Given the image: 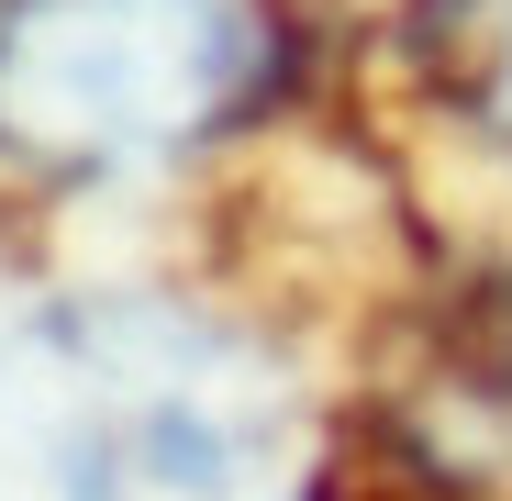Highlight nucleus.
I'll list each match as a JSON object with an SVG mask.
<instances>
[{
    "label": "nucleus",
    "instance_id": "nucleus-1",
    "mask_svg": "<svg viewBox=\"0 0 512 501\" xmlns=\"http://www.w3.org/2000/svg\"><path fill=\"white\" fill-rule=\"evenodd\" d=\"M45 501H290V390L190 301L90 290L23 334Z\"/></svg>",
    "mask_w": 512,
    "mask_h": 501
},
{
    "label": "nucleus",
    "instance_id": "nucleus-2",
    "mask_svg": "<svg viewBox=\"0 0 512 501\" xmlns=\"http://www.w3.org/2000/svg\"><path fill=\"white\" fill-rule=\"evenodd\" d=\"M256 0H0V145L34 167H156L268 90Z\"/></svg>",
    "mask_w": 512,
    "mask_h": 501
},
{
    "label": "nucleus",
    "instance_id": "nucleus-3",
    "mask_svg": "<svg viewBox=\"0 0 512 501\" xmlns=\"http://www.w3.org/2000/svg\"><path fill=\"white\" fill-rule=\"evenodd\" d=\"M423 23H435V56L457 78V101L512 134V0H423Z\"/></svg>",
    "mask_w": 512,
    "mask_h": 501
}]
</instances>
